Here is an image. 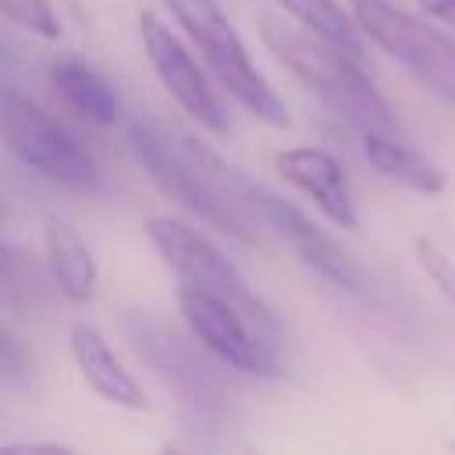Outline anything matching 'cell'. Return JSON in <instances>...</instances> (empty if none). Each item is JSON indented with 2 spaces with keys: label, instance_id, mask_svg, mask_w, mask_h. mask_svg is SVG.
Wrapping results in <instances>:
<instances>
[{
  "label": "cell",
  "instance_id": "obj_1",
  "mask_svg": "<svg viewBox=\"0 0 455 455\" xmlns=\"http://www.w3.org/2000/svg\"><path fill=\"white\" fill-rule=\"evenodd\" d=\"M259 39L277 57V64L327 110H334L359 132H395V114L355 53L306 32L281 14L259 18Z\"/></svg>",
  "mask_w": 455,
  "mask_h": 455
},
{
  "label": "cell",
  "instance_id": "obj_2",
  "mask_svg": "<svg viewBox=\"0 0 455 455\" xmlns=\"http://www.w3.org/2000/svg\"><path fill=\"white\" fill-rule=\"evenodd\" d=\"M181 142H185V149L192 153V160H196L213 181H220L252 217H259L263 224H270L313 274H320L323 281H331V284L341 288V291L366 295V274H363V267L352 259V252L341 249V245H338L316 220H309L295 203H288V199L274 196L270 188L256 185L252 178H245L242 171H235L231 164H224V160H220L210 146H203L199 139L181 135Z\"/></svg>",
  "mask_w": 455,
  "mask_h": 455
},
{
  "label": "cell",
  "instance_id": "obj_3",
  "mask_svg": "<svg viewBox=\"0 0 455 455\" xmlns=\"http://www.w3.org/2000/svg\"><path fill=\"white\" fill-rule=\"evenodd\" d=\"M164 7L181 25V32L196 43V50L206 60V71L217 78V85L235 103H242L252 117H259L274 128L291 124L288 103L252 64L238 28L231 25V18L224 14V7L217 0H164Z\"/></svg>",
  "mask_w": 455,
  "mask_h": 455
},
{
  "label": "cell",
  "instance_id": "obj_4",
  "mask_svg": "<svg viewBox=\"0 0 455 455\" xmlns=\"http://www.w3.org/2000/svg\"><path fill=\"white\" fill-rule=\"evenodd\" d=\"M128 146L135 153V160L142 164V171L149 174V181L174 199L178 206H185L188 213H196L199 220H206L210 228L238 238V242H256L252 231V217L249 210L220 185L213 181L185 149V142H171L153 121H128Z\"/></svg>",
  "mask_w": 455,
  "mask_h": 455
},
{
  "label": "cell",
  "instance_id": "obj_5",
  "mask_svg": "<svg viewBox=\"0 0 455 455\" xmlns=\"http://www.w3.org/2000/svg\"><path fill=\"white\" fill-rule=\"evenodd\" d=\"M0 128L11 156L50 185L75 196H96L103 188V174L92 153L53 114L11 85L0 100Z\"/></svg>",
  "mask_w": 455,
  "mask_h": 455
},
{
  "label": "cell",
  "instance_id": "obj_6",
  "mask_svg": "<svg viewBox=\"0 0 455 455\" xmlns=\"http://www.w3.org/2000/svg\"><path fill=\"white\" fill-rule=\"evenodd\" d=\"M178 309L192 331V338L249 377H274L281 370V338L274 313H252L217 291L178 284Z\"/></svg>",
  "mask_w": 455,
  "mask_h": 455
},
{
  "label": "cell",
  "instance_id": "obj_7",
  "mask_svg": "<svg viewBox=\"0 0 455 455\" xmlns=\"http://www.w3.org/2000/svg\"><path fill=\"white\" fill-rule=\"evenodd\" d=\"M363 36L398 60L427 92L455 107V39L427 18L402 11L391 0H355L352 7Z\"/></svg>",
  "mask_w": 455,
  "mask_h": 455
},
{
  "label": "cell",
  "instance_id": "obj_8",
  "mask_svg": "<svg viewBox=\"0 0 455 455\" xmlns=\"http://www.w3.org/2000/svg\"><path fill=\"white\" fill-rule=\"evenodd\" d=\"M139 43L146 50V60L153 68V75L160 78V85L167 89V96L206 132L213 135H228L231 132V114L228 103L220 100V89L213 85V78L196 64V57L188 53V46L160 21V14L142 11L139 21Z\"/></svg>",
  "mask_w": 455,
  "mask_h": 455
},
{
  "label": "cell",
  "instance_id": "obj_9",
  "mask_svg": "<svg viewBox=\"0 0 455 455\" xmlns=\"http://www.w3.org/2000/svg\"><path fill=\"white\" fill-rule=\"evenodd\" d=\"M146 238L153 242V249L160 252V259L185 281L206 291H217L252 313H267L263 299H256L245 284V277L238 274V267L192 224L178 220V217H149L146 220Z\"/></svg>",
  "mask_w": 455,
  "mask_h": 455
},
{
  "label": "cell",
  "instance_id": "obj_10",
  "mask_svg": "<svg viewBox=\"0 0 455 455\" xmlns=\"http://www.w3.org/2000/svg\"><path fill=\"white\" fill-rule=\"evenodd\" d=\"M274 171L291 188H299L306 199H313V206L334 228H345V231L359 228L352 181H348L338 156H331L320 146H291V149H281L274 156Z\"/></svg>",
  "mask_w": 455,
  "mask_h": 455
},
{
  "label": "cell",
  "instance_id": "obj_11",
  "mask_svg": "<svg viewBox=\"0 0 455 455\" xmlns=\"http://www.w3.org/2000/svg\"><path fill=\"white\" fill-rule=\"evenodd\" d=\"M68 345H71V355H75V366L78 373L85 377V384L110 405H121V409H146V391L142 384L132 377V370H124V363L114 355V348L107 345V338L85 323V320H75L71 331H68Z\"/></svg>",
  "mask_w": 455,
  "mask_h": 455
},
{
  "label": "cell",
  "instance_id": "obj_12",
  "mask_svg": "<svg viewBox=\"0 0 455 455\" xmlns=\"http://www.w3.org/2000/svg\"><path fill=\"white\" fill-rule=\"evenodd\" d=\"M50 89L85 121L92 124H117L124 117V100L117 92V85L92 68L82 57H53L50 60Z\"/></svg>",
  "mask_w": 455,
  "mask_h": 455
},
{
  "label": "cell",
  "instance_id": "obj_13",
  "mask_svg": "<svg viewBox=\"0 0 455 455\" xmlns=\"http://www.w3.org/2000/svg\"><path fill=\"white\" fill-rule=\"evenodd\" d=\"M43 245H46V263H50V274H53L57 291L68 302H75V306L92 302L100 270H96V259H92L89 245L82 242V235L68 220H57L53 217L43 228Z\"/></svg>",
  "mask_w": 455,
  "mask_h": 455
},
{
  "label": "cell",
  "instance_id": "obj_14",
  "mask_svg": "<svg viewBox=\"0 0 455 455\" xmlns=\"http://www.w3.org/2000/svg\"><path fill=\"white\" fill-rule=\"evenodd\" d=\"M363 153L366 160L395 185L419 192V196H437L444 192L448 178L444 171L427 160L419 149H412L409 142H402L395 132H363Z\"/></svg>",
  "mask_w": 455,
  "mask_h": 455
},
{
  "label": "cell",
  "instance_id": "obj_15",
  "mask_svg": "<svg viewBox=\"0 0 455 455\" xmlns=\"http://www.w3.org/2000/svg\"><path fill=\"white\" fill-rule=\"evenodd\" d=\"M132 334H135V341H139V352H146V359L156 366V373H160L167 384L178 387V395H181L185 405H188V402L199 405V402L206 398L210 380H206L203 366L188 355V348H185L174 334H167L160 323H149V320H142V327L132 331Z\"/></svg>",
  "mask_w": 455,
  "mask_h": 455
},
{
  "label": "cell",
  "instance_id": "obj_16",
  "mask_svg": "<svg viewBox=\"0 0 455 455\" xmlns=\"http://www.w3.org/2000/svg\"><path fill=\"white\" fill-rule=\"evenodd\" d=\"M281 11H288V18L295 25H302L306 32L355 53L363 60V28L355 21V14H348L338 0H277Z\"/></svg>",
  "mask_w": 455,
  "mask_h": 455
},
{
  "label": "cell",
  "instance_id": "obj_17",
  "mask_svg": "<svg viewBox=\"0 0 455 455\" xmlns=\"http://www.w3.org/2000/svg\"><path fill=\"white\" fill-rule=\"evenodd\" d=\"M0 11L11 25L39 39H60V18L53 0H0Z\"/></svg>",
  "mask_w": 455,
  "mask_h": 455
},
{
  "label": "cell",
  "instance_id": "obj_18",
  "mask_svg": "<svg viewBox=\"0 0 455 455\" xmlns=\"http://www.w3.org/2000/svg\"><path fill=\"white\" fill-rule=\"evenodd\" d=\"M412 252H416V263L423 267V274L434 281V288L455 306V259L437 242H430L423 235L412 242Z\"/></svg>",
  "mask_w": 455,
  "mask_h": 455
},
{
  "label": "cell",
  "instance_id": "obj_19",
  "mask_svg": "<svg viewBox=\"0 0 455 455\" xmlns=\"http://www.w3.org/2000/svg\"><path fill=\"white\" fill-rule=\"evenodd\" d=\"M0 366H4L7 380H18V373L28 370V355L25 359L18 355V338L11 334V327H4V334H0Z\"/></svg>",
  "mask_w": 455,
  "mask_h": 455
},
{
  "label": "cell",
  "instance_id": "obj_20",
  "mask_svg": "<svg viewBox=\"0 0 455 455\" xmlns=\"http://www.w3.org/2000/svg\"><path fill=\"white\" fill-rule=\"evenodd\" d=\"M0 455H75V451L57 441H11L0 448Z\"/></svg>",
  "mask_w": 455,
  "mask_h": 455
},
{
  "label": "cell",
  "instance_id": "obj_21",
  "mask_svg": "<svg viewBox=\"0 0 455 455\" xmlns=\"http://www.w3.org/2000/svg\"><path fill=\"white\" fill-rule=\"evenodd\" d=\"M416 7L427 18H437L444 25H455V0H416Z\"/></svg>",
  "mask_w": 455,
  "mask_h": 455
},
{
  "label": "cell",
  "instance_id": "obj_22",
  "mask_svg": "<svg viewBox=\"0 0 455 455\" xmlns=\"http://www.w3.org/2000/svg\"><path fill=\"white\" fill-rule=\"evenodd\" d=\"M156 455H185V451H178V448H171V444H164Z\"/></svg>",
  "mask_w": 455,
  "mask_h": 455
},
{
  "label": "cell",
  "instance_id": "obj_23",
  "mask_svg": "<svg viewBox=\"0 0 455 455\" xmlns=\"http://www.w3.org/2000/svg\"><path fill=\"white\" fill-rule=\"evenodd\" d=\"M451 451H455V444H451Z\"/></svg>",
  "mask_w": 455,
  "mask_h": 455
}]
</instances>
